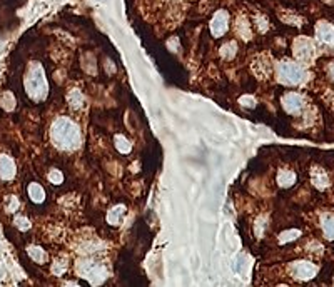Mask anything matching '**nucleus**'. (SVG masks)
I'll return each mask as SVG.
<instances>
[{"mask_svg":"<svg viewBox=\"0 0 334 287\" xmlns=\"http://www.w3.org/2000/svg\"><path fill=\"white\" fill-rule=\"evenodd\" d=\"M50 137H52V142L57 149L74 150L80 144V130L75 125V122H72L67 117H59L52 124Z\"/></svg>","mask_w":334,"mask_h":287,"instance_id":"1","label":"nucleus"},{"mask_svg":"<svg viewBox=\"0 0 334 287\" xmlns=\"http://www.w3.org/2000/svg\"><path fill=\"white\" fill-rule=\"evenodd\" d=\"M25 90L29 97L35 102H40L47 97V80H45L44 70L39 63H32L25 75Z\"/></svg>","mask_w":334,"mask_h":287,"instance_id":"2","label":"nucleus"},{"mask_svg":"<svg viewBox=\"0 0 334 287\" xmlns=\"http://www.w3.org/2000/svg\"><path fill=\"white\" fill-rule=\"evenodd\" d=\"M277 77L284 84H299L304 79V69L294 62H281L277 67Z\"/></svg>","mask_w":334,"mask_h":287,"instance_id":"3","label":"nucleus"},{"mask_svg":"<svg viewBox=\"0 0 334 287\" xmlns=\"http://www.w3.org/2000/svg\"><path fill=\"white\" fill-rule=\"evenodd\" d=\"M291 274L296 277V279H303V281H308L311 277L316 276V272H318V267L314 266V264L311 262H306V261H297L294 264H291Z\"/></svg>","mask_w":334,"mask_h":287,"instance_id":"4","label":"nucleus"},{"mask_svg":"<svg viewBox=\"0 0 334 287\" xmlns=\"http://www.w3.org/2000/svg\"><path fill=\"white\" fill-rule=\"evenodd\" d=\"M227 25H229V15L226 10H219L210 20V34L214 37H221L222 34H226Z\"/></svg>","mask_w":334,"mask_h":287,"instance_id":"5","label":"nucleus"},{"mask_svg":"<svg viewBox=\"0 0 334 287\" xmlns=\"http://www.w3.org/2000/svg\"><path fill=\"white\" fill-rule=\"evenodd\" d=\"M294 54H296V57L299 58V60H304V62L311 60L313 56H314L313 44H311L308 39H299L294 44Z\"/></svg>","mask_w":334,"mask_h":287,"instance_id":"6","label":"nucleus"},{"mask_svg":"<svg viewBox=\"0 0 334 287\" xmlns=\"http://www.w3.org/2000/svg\"><path fill=\"white\" fill-rule=\"evenodd\" d=\"M303 106H304V100L299 94L291 92V94H286L284 99H282V107H284L286 112H289V114L299 112L301 109H303Z\"/></svg>","mask_w":334,"mask_h":287,"instance_id":"7","label":"nucleus"},{"mask_svg":"<svg viewBox=\"0 0 334 287\" xmlns=\"http://www.w3.org/2000/svg\"><path fill=\"white\" fill-rule=\"evenodd\" d=\"M15 164L8 156H0V179L12 180L15 177Z\"/></svg>","mask_w":334,"mask_h":287,"instance_id":"8","label":"nucleus"},{"mask_svg":"<svg viewBox=\"0 0 334 287\" xmlns=\"http://www.w3.org/2000/svg\"><path fill=\"white\" fill-rule=\"evenodd\" d=\"M316 35H318V39L321 40L324 44H329V45H334V27L329 25V24H319L318 29H316Z\"/></svg>","mask_w":334,"mask_h":287,"instance_id":"9","label":"nucleus"},{"mask_svg":"<svg viewBox=\"0 0 334 287\" xmlns=\"http://www.w3.org/2000/svg\"><path fill=\"white\" fill-rule=\"evenodd\" d=\"M253 70L259 79H264V77H267L271 74V63L267 62L266 57H258L253 62Z\"/></svg>","mask_w":334,"mask_h":287,"instance_id":"10","label":"nucleus"},{"mask_svg":"<svg viewBox=\"0 0 334 287\" xmlns=\"http://www.w3.org/2000/svg\"><path fill=\"white\" fill-rule=\"evenodd\" d=\"M277 182L281 187H291L296 182V174L292 171H287V169H281L277 174Z\"/></svg>","mask_w":334,"mask_h":287,"instance_id":"11","label":"nucleus"},{"mask_svg":"<svg viewBox=\"0 0 334 287\" xmlns=\"http://www.w3.org/2000/svg\"><path fill=\"white\" fill-rule=\"evenodd\" d=\"M313 184L318 189H326L329 185V177L323 169H313Z\"/></svg>","mask_w":334,"mask_h":287,"instance_id":"12","label":"nucleus"},{"mask_svg":"<svg viewBox=\"0 0 334 287\" xmlns=\"http://www.w3.org/2000/svg\"><path fill=\"white\" fill-rule=\"evenodd\" d=\"M124 214H126V206L114 207L107 214V222H109V224H112V226H116V224H119V222H121V219H122V216H124Z\"/></svg>","mask_w":334,"mask_h":287,"instance_id":"13","label":"nucleus"},{"mask_svg":"<svg viewBox=\"0 0 334 287\" xmlns=\"http://www.w3.org/2000/svg\"><path fill=\"white\" fill-rule=\"evenodd\" d=\"M29 197L34 200L35 204H40V202H44V199H45V192H44V189L40 187L39 184H30L29 185Z\"/></svg>","mask_w":334,"mask_h":287,"instance_id":"14","label":"nucleus"},{"mask_svg":"<svg viewBox=\"0 0 334 287\" xmlns=\"http://www.w3.org/2000/svg\"><path fill=\"white\" fill-rule=\"evenodd\" d=\"M27 252H29L32 261H35L37 264H45V261H47V254L44 252V249L37 247V245H32V247L27 249Z\"/></svg>","mask_w":334,"mask_h":287,"instance_id":"15","label":"nucleus"},{"mask_svg":"<svg viewBox=\"0 0 334 287\" xmlns=\"http://www.w3.org/2000/svg\"><path fill=\"white\" fill-rule=\"evenodd\" d=\"M67 100H68V106H70L72 109H75V111L84 106V95H82L80 90H77V89L72 90V92L68 94Z\"/></svg>","mask_w":334,"mask_h":287,"instance_id":"16","label":"nucleus"},{"mask_svg":"<svg viewBox=\"0 0 334 287\" xmlns=\"http://www.w3.org/2000/svg\"><path fill=\"white\" fill-rule=\"evenodd\" d=\"M114 142H116V149L119 150L121 154H129L131 152V142L127 140L124 135H121V134H117L116 137H114Z\"/></svg>","mask_w":334,"mask_h":287,"instance_id":"17","label":"nucleus"},{"mask_svg":"<svg viewBox=\"0 0 334 287\" xmlns=\"http://www.w3.org/2000/svg\"><path fill=\"white\" fill-rule=\"evenodd\" d=\"M236 30H237V34H239L244 40H249L251 39L249 22H246L244 19H241L239 22H236Z\"/></svg>","mask_w":334,"mask_h":287,"instance_id":"18","label":"nucleus"},{"mask_svg":"<svg viewBox=\"0 0 334 287\" xmlns=\"http://www.w3.org/2000/svg\"><path fill=\"white\" fill-rule=\"evenodd\" d=\"M237 52V44L236 42H227L221 47V57L222 58H232Z\"/></svg>","mask_w":334,"mask_h":287,"instance_id":"19","label":"nucleus"},{"mask_svg":"<svg viewBox=\"0 0 334 287\" xmlns=\"http://www.w3.org/2000/svg\"><path fill=\"white\" fill-rule=\"evenodd\" d=\"M323 230H324V234H326V237L334 239V216L324 219V222H323Z\"/></svg>","mask_w":334,"mask_h":287,"instance_id":"20","label":"nucleus"},{"mask_svg":"<svg viewBox=\"0 0 334 287\" xmlns=\"http://www.w3.org/2000/svg\"><path fill=\"white\" fill-rule=\"evenodd\" d=\"M66 269H67V262L64 261V259H57V261L52 264L50 271H52L54 276H62L64 272H66Z\"/></svg>","mask_w":334,"mask_h":287,"instance_id":"21","label":"nucleus"},{"mask_svg":"<svg viewBox=\"0 0 334 287\" xmlns=\"http://www.w3.org/2000/svg\"><path fill=\"white\" fill-rule=\"evenodd\" d=\"M299 234H301V232H299V230H296V229L286 230V232H282V234L279 235V242H281V244H286V242H289V240H294V239L299 237Z\"/></svg>","mask_w":334,"mask_h":287,"instance_id":"22","label":"nucleus"},{"mask_svg":"<svg viewBox=\"0 0 334 287\" xmlns=\"http://www.w3.org/2000/svg\"><path fill=\"white\" fill-rule=\"evenodd\" d=\"M0 106L3 109H7V111H12L13 106H15V104H13V97L8 92H5L2 97H0Z\"/></svg>","mask_w":334,"mask_h":287,"instance_id":"23","label":"nucleus"},{"mask_svg":"<svg viewBox=\"0 0 334 287\" xmlns=\"http://www.w3.org/2000/svg\"><path fill=\"white\" fill-rule=\"evenodd\" d=\"M49 180L52 182V184H62V180H64V175H62V172L61 171H57V169H52V171L49 172Z\"/></svg>","mask_w":334,"mask_h":287,"instance_id":"24","label":"nucleus"},{"mask_svg":"<svg viewBox=\"0 0 334 287\" xmlns=\"http://www.w3.org/2000/svg\"><path fill=\"white\" fill-rule=\"evenodd\" d=\"M15 226L19 227L20 230H29V229H30V222H29V219H25V217H22V216L15 217Z\"/></svg>","mask_w":334,"mask_h":287,"instance_id":"25","label":"nucleus"},{"mask_svg":"<svg viewBox=\"0 0 334 287\" xmlns=\"http://www.w3.org/2000/svg\"><path fill=\"white\" fill-rule=\"evenodd\" d=\"M239 104L242 107H251V109H253L256 106V100H254V97H251V95H242V97L239 99Z\"/></svg>","mask_w":334,"mask_h":287,"instance_id":"26","label":"nucleus"},{"mask_svg":"<svg viewBox=\"0 0 334 287\" xmlns=\"http://www.w3.org/2000/svg\"><path fill=\"white\" fill-rule=\"evenodd\" d=\"M264 229H266V219L261 217V219H258V222H256V234H258V237L263 235Z\"/></svg>","mask_w":334,"mask_h":287,"instance_id":"27","label":"nucleus"},{"mask_svg":"<svg viewBox=\"0 0 334 287\" xmlns=\"http://www.w3.org/2000/svg\"><path fill=\"white\" fill-rule=\"evenodd\" d=\"M17 207H19V200H17V197H10V202H8V206H7V211L8 212H13V211H17Z\"/></svg>","mask_w":334,"mask_h":287,"instance_id":"28","label":"nucleus"},{"mask_svg":"<svg viewBox=\"0 0 334 287\" xmlns=\"http://www.w3.org/2000/svg\"><path fill=\"white\" fill-rule=\"evenodd\" d=\"M258 25H259V30H267L266 19H261V17H258Z\"/></svg>","mask_w":334,"mask_h":287,"instance_id":"29","label":"nucleus"},{"mask_svg":"<svg viewBox=\"0 0 334 287\" xmlns=\"http://www.w3.org/2000/svg\"><path fill=\"white\" fill-rule=\"evenodd\" d=\"M329 72L333 74V79H334V65H331V69H329Z\"/></svg>","mask_w":334,"mask_h":287,"instance_id":"30","label":"nucleus"}]
</instances>
